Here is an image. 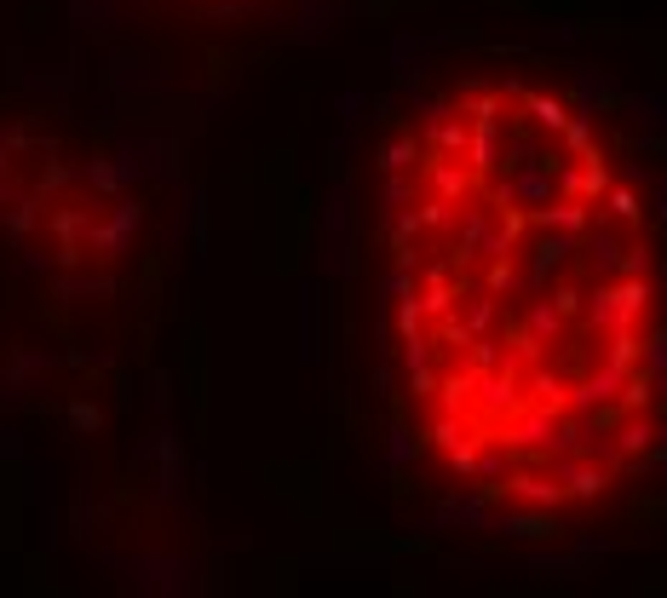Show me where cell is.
<instances>
[{
	"mask_svg": "<svg viewBox=\"0 0 667 598\" xmlns=\"http://www.w3.org/2000/svg\"><path fill=\"white\" fill-rule=\"evenodd\" d=\"M414 449L501 518L593 512L667 443V230L570 92L472 75L386 161Z\"/></svg>",
	"mask_w": 667,
	"mask_h": 598,
	"instance_id": "obj_1",
	"label": "cell"
}]
</instances>
